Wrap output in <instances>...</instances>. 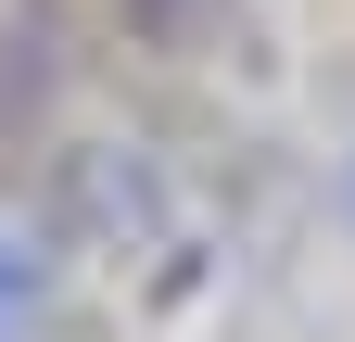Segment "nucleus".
<instances>
[{
    "label": "nucleus",
    "instance_id": "nucleus-3",
    "mask_svg": "<svg viewBox=\"0 0 355 342\" xmlns=\"http://www.w3.org/2000/svg\"><path fill=\"white\" fill-rule=\"evenodd\" d=\"M0 305H38V241L0 228Z\"/></svg>",
    "mask_w": 355,
    "mask_h": 342
},
{
    "label": "nucleus",
    "instance_id": "nucleus-2",
    "mask_svg": "<svg viewBox=\"0 0 355 342\" xmlns=\"http://www.w3.org/2000/svg\"><path fill=\"white\" fill-rule=\"evenodd\" d=\"M127 26H140L153 51H203V38L229 26V0H127Z\"/></svg>",
    "mask_w": 355,
    "mask_h": 342
},
{
    "label": "nucleus",
    "instance_id": "nucleus-1",
    "mask_svg": "<svg viewBox=\"0 0 355 342\" xmlns=\"http://www.w3.org/2000/svg\"><path fill=\"white\" fill-rule=\"evenodd\" d=\"M64 216L89 228L127 267V253H191V216H178V190L153 178V152H76L64 165Z\"/></svg>",
    "mask_w": 355,
    "mask_h": 342
}]
</instances>
